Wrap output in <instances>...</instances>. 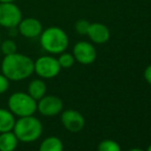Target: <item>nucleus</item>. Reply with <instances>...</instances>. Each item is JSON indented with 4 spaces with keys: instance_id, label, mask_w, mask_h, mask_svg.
Masks as SVG:
<instances>
[{
    "instance_id": "nucleus-12",
    "label": "nucleus",
    "mask_w": 151,
    "mask_h": 151,
    "mask_svg": "<svg viewBox=\"0 0 151 151\" xmlns=\"http://www.w3.org/2000/svg\"><path fill=\"white\" fill-rule=\"evenodd\" d=\"M27 93L33 98L35 101L40 100L46 95V84L41 78L32 79L28 84V91Z\"/></svg>"
},
{
    "instance_id": "nucleus-2",
    "label": "nucleus",
    "mask_w": 151,
    "mask_h": 151,
    "mask_svg": "<svg viewBox=\"0 0 151 151\" xmlns=\"http://www.w3.org/2000/svg\"><path fill=\"white\" fill-rule=\"evenodd\" d=\"M40 45L50 55H60L66 52L69 45V37L60 27L52 26L42 30L39 36Z\"/></svg>"
},
{
    "instance_id": "nucleus-8",
    "label": "nucleus",
    "mask_w": 151,
    "mask_h": 151,
    "mask_svg": "<svg viewBox=\"0 0 151 151\" xmlns=\"http://www.w3.org/2000/svg\"><path fill=\"white\" fill-rule=\"evenodd\" d=\"M75 62L81 65H91L97 59V50L93 43L88 41H78L74 44L72 52Z\"/></svg>"
},
{
    "instance_id": "nucleus-3",
    "label": "nucleus",
    "mask_w": 151,
    "mask_h": 151,
    "mask_svg": "<svg viewBox=\"0 0 151 151\" xmlns=\"http://www.w3.org/2000/svg\"><path fill=\"white\" fill-rule=\"evenodd\" d=\"M19 142L23 143H32L41 137L43 127L41 121L34 115L19 117L16 120L14 129H12Z\"/></svg>"
},
{
    "instance_id": "nucleus-13",
    "label": "nucleus",
    "mask_w": 151,
    "mask_h": 151,
    "mask_svg": "<svg viewBox=\"0 0 151 151\" xmlns=\"http://www.w3.org/2000/svg\"><path fill=\"white\" fill-rule=\"evenodd\" d=\"M19 145V140L14 132L0 133V151H14Z\"/></svg>"
},
{
    "instance_id": "nucleus-6",
    "label": "nucleus",
    "mask_w": 151,
    "mask_h": 151,
    "mask_svg": "<svg viewBox=\"0 0 151 151\" xmlns=\"http://www.w3.org/2000/svg\"><path fill=\"white\" fill-rule=\"evenodd\" d=\"M23 19L20 7L14 2L0 3V26L6 29L17 28Z\"/></svg>"
},
{
    "instance_id": "nucleus-25",
    "label": "nucleus",
    "mask_w": 151,
    "mask_h": 151,
    "mask_svg": "<svg viewBox=\"0 0 151 151\" xmlns=\"http://www.w3.org/2000/svg\"><path fill=\"white\" fill-rule=\"evenodd\" d=\"M0 55H1V52H0Z\"/></svg>"
},
{
    "instance_id": "nucleus-11",
    "label": "nucleus",
    "mask_w": 151,
    "mask_h": 151,
    "mask_svg": "<svg viewBox=\"0 0 151 151\" xmlns=\"http://www.w3.org/2000/svg\"><path fill=\"white\" fill-rule=\"evenodd\" d=\"M90 40L96 44H104L110 39V30L105 24L91 23L88 34Z\"/></svg>"
},
{
    "instance_id": "nucleus-18",
    "label": "nucleus",
    "mask_w": 151,
    "mask_h": 151,
    "mask_svg": "<svg viewBox=\"0 0 151 151\" xmlns=\"http://www.w3.org/2000/svg\"><path fill=\"white\" fill-rule=\"evenodd\" d=\"M0 52L3 54L4 56H8V55H12L14 52H18V46H17L16 42L12 39H6L0 45Z\"/></svg>"
},
{
    "instance_id": "nucleus-24",
    "label": "nucleus",
    "mask_w": 151,
    "mask_h": 151,
    "mask_svg": "<svg viewBox=\"0 0 151 151\" xmlns=\"http://www.w3.org/2000/svg\"><path fill=\"white\" fill-rule=\"evenodd\" d=\"M146 151H151V145L148 146V148H147V150H146Z\"/></svg>"
},
{
    "instance_id": "nucleus-17",
    "label": "nucleus",
    "mask_w": 151,
    "mask_h": 151,
    "mask_svg": "<svg viewBox=\"0 0 151 151\" xmlns=\"http://www.w3.org/2000/svg\"><path fill=\"white\" fill-rule=\"evenodd\" d=\"M98 151H121L120 145L113 140H103L98 145Z\"/></svg>"
},
{
    "instance_id": "nucleus-14",
    "label": "nucleus",
    "mask_w": 151,
    "mask_h": 151,
    "mask_svg": "<svg viewBox=\"0 0 151 151\" xmlns=\"http://www.w3.org/2000/svg\"><path fill=\"white\" fill-rule=\"evenodd\" d=\"M16 116L8 109L0 108V133L12 132L16 123Z\"/></svg>"
},
{
    "instance_id": "nucleus-19",
    "label": "nucleus",
    "mask_w": 151,
    "mask_h": 151,
    "mask_svg": "<svg viewBox=\"0 0 151 151\" xmlns=\"http://www.w3.org/2000/svg\"><path fill=\"white\" fill-rule=\"evenodd\" d=\"M91 23L88 22L86 19H80L74 25V29H75L76 33L79 34V35H86L88 31V28H90Z\"/></svg>"
},
{
    "instance_id": "nucleus-10",
    "label": "nucleus",
    "mask_w": 151,
    "mask_h": 151,
    "mask_svg": "<svg viewBox=\"0 0 151 151\" xmlns=\"http://www.w3.org/2000/svg\"><path fill=\"white\" fill-rule=\"evenodd\" d=\"M42 30L43 28H42L41 22L38 19L32 18V17L22 19L20 24L18 25L19 34H21L25 38H29V39L39 37Z\"/></svg>"
},
{
    "instance_id": "nucleus-7",
    "label": "nucleus",
    "mask_w": 151,
    "mask_h": 151,
    "mask_svg": "<svg viewBox=\"0 0 151 151\" xmlns=\"http://www.w3.org/2000/svg\"><path fill=\"white\" fill-rule=\"evenodd\" d=\"M64 108L63 101L54 95H45L37 101V111L46 117L59 115Z\"/></svg>"
},
{
    "instance_id": "nucleus-5",
    "label": "nucleus",
    "mask_w": 151,
    "mask_h": 151,
    "mask_svg": "<svg viewBox=\"0 0 151 151\" xmlns=\"http://www.w3.org/2000/svg\"><path fill=\"white\" fill-rule=\"evenodd\" d=\"M61 66L58 59L52 56H41L34 62V72L41 79H52L59 75Z\"/></svg>"
},
{
    "instance_id": "nucleus-22",
    "label": "nucleus",
    "mask_w": 151,
    "mask_h": 151,
    "mask_svg": "<svg viewBox=\"0 0 151 151\" xmlns=\"http://www.w3.org/2000/svg\"><path fill=\"white\" fill-rule=\"evenodd\" d=\"M17 0H0V3H12V2H16Z\"/></svg>"
},
{
    "instance_id": "nucleus-21",
    "label": "nucleus",
    "mask_w": 151,
    "mask_h": 151,
    "mask_svg": "<svg viewBox=\"0 0 151 151\" xmlns=\"http://www.w3.org/2000/svg\"><path fill=\"white\" fill-rule=\"evenodd\" d=\"M144 78L147 81V83H149L151 86V65L147 66V68L144 71Z\"/></svg>"
},
{
    "instance_id": "nucleus-1",
    "label": "nucleus",
    "mask_w": 151,
    "mask_h": 151,
    "mask_svg": "<svg viewBox=\"0 0 151 151\" xmlns=\"http://www.w3.org/2000/svg\"><path fill=\"white\" fill-rule=\"evenodd\" d=\"M1 73L9 81H22L34 73V61L30 57L18 52L4 56L1 62Z\"/></svg>"
},
{
    "instance_id": "nucleus-16",
    "label": "nucleus",
    "mask_w": 151,
    "mask_h": 151,
    "mask_svg": "<svg viewBox=\"0 0 151 151\" xmlns=\"http://www.w3.org/2000/svg\"><path fill=\"white\" fill-rule=\"evenodd\" d=\"M58 62L60 64L61 68H64V69H69L75 63V59H74L73 55L70 54V52H62V54L59 55L58 58Z\"/></svg>"
},
{
    "instance_id": "nucleus-9",
    "label": "nucleus",
    "mask_w": 151,
    "mask_h": 151,
    "mask_svg": "<svg viewBox=\"0 0 151 151\" xmlns=\"http://www.w3.org/2000/svg\"><path fill=\"white\" fill-rule=\"evenodd\" d=\"M61 122L63 127L71 133H78L84 127L86 120L79 111L67 109L61 112Z\"/></svg>"
},
{
    "instance_id": "nucleus-4",
    "label": "nucleus",
    "mask_w": 151,
    "mask_h": 151,
    "mask_svg": "<svg viewBox=\"0 0 151 151\" xmlns=\"http://www.w3.org/2000/svg\"><path fill=\"white\" fill-rule=\"evenodd\" d=\"M7 106L8 110L18 117L34 115L37 111V101L25 91H16L12 93L8 98Z\"/></svg>"
},
{
    "instance_id": "nucleus-15",
    "label": "nucleus",
    "mask_w": 151,
    "mask_h": 151,
    "mask_svg": "<svg viewBox=\"0 0 151 151\" xmlns=\"http://www.w3.org/2000/svg\"><path fill=\"white\" fill-rule=\"evenodd\" d=\"M38 151H64L63 142L56 136H50L40 143Z\"/></svg>"
},
{
    "instance_id": "nucleus-20",
    "label": "nucleus",
    "mask_w": 151,
    "mask_h": 151,
    "mask_svg": "<svg viewBox=\"0 0 151 151\" xmlns=\"http://www.w3.org/2000/svg\"><path fill=\"white\" fill-rule=\"evenodd\" d=\"M10 81L4 74L0 73V95L6 93L9 88Z\"/></svg>"
},
{
    "instance_id": "nucleus-23",
    "label": "nucleus",
    "mask_w": 151,
    "mask_h": 151,
    "mask_svg": "<svg viewBox=\"0 0 151 151\" xmlns=\"http://www.w3.org/2000/svg\"><path fill=\"white\" fill-rule=\"evenodd\" d=\"M129 151H144V150L141 149V148H132V149H129Z\"/></svg>"
}]
</instances>
